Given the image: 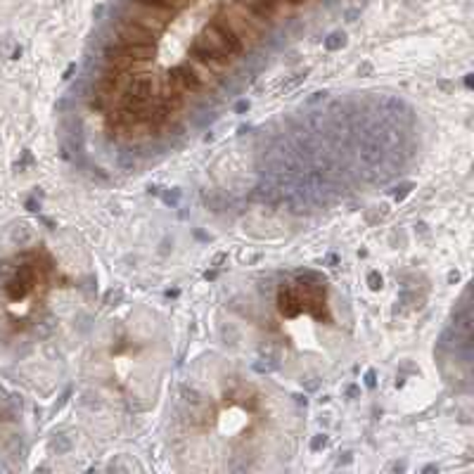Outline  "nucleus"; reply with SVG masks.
Returning a JSON list of instances; mask_svg holds the SVG:
<instances>
[{
	"label": "nucleus",
	"mask_w": 474,
	"mask_h": 474,
	"mask_svg": "<svg viewBox=\"0 0 474 474\" xmlns=\"http://www.w3.org/2000/svg\"><path fill=\"white\" fill-rule=\"evenodd\" d=\"M154 93H157V81H154L152 74H135L128 79L126 88H123V97H131V100L140 102H149Z\"/></svg>",
	"instance_id": "obj_5"
},
{
	"label": "nucleus",
	"mask_w": 474,
	"mask_h": 474,
	"mask_svg": "<svg viewBox=\"0 0 474 474\" xmlns=\"http://www.w3.org/2000/svg\"><path fill=\"white\" fill-rule=\"evenodd\" d=\"M244 109H249V102H239L237 105V112H244Z\"/></svg>",
	"instance_id": "obj_16"
},
{
	"label": "nucleus",
	"mask_w": 474,
	"mask_h": 474,
	"mask_svg": "<svg viewBox=\"0 0 474 474\" xmlns=\"http://www.w3.org/2000/svg\"><path fill=\"white\" fill-rule=\"evenodd\" d=\"M328 446V437L325 434H318V437L313 439V444H311V448H313V451H318V448H325Z\"/></svg>",
	"instance_id": "obj_12"
},
{
	"label": "nucleus",
	"mask_w": 474,
	"mask_h": 474,
	"mask_svg": "<svg viewBox=\"0 0 474 474\" xmlns=\"http://www.w3.org/2000/svg\"><path fill=\"white\" fill-rule=\"evenodd\" d=\"M368 282H370V287H373V289H380L382 287V275H380L378 270H370Z\"/></svg>",
	"instance_id": "obj_11"
},
{
	"label": "nucleus",
	"mask_w": 474,
	"mask_h": 474,
	"mask_svg": "<svg viewBox=\"0 0 474 474\" xmlns=\"http://www.w3.org/2000/svg\"><path fill=\"white\" fill-rule=\"evenodd\" d=\"M263 5H268V8L273 10V12H277V8H280V3L282 0H261Z\"/></svg>",
	"instance_id": "obj_13"
},
{
	"label": "nucleus",
	"mask_w": 474,
	"mask_h": 474,
	"mask_svg": "<svg viewBox=\"0 0 474 474\" xmlns=\"http://www.w3.org/2000/svg\"><path fill=\"white\" fill-rule=\"evenodd\" d=\"M287 3H289V5H301L304 0H287Z\"/></svg>",
	"instance_id": "obj_17"
},
{
	"label": "nucleus",
	"mask_w": 474,
	"mask_h": 474,
	"mask_svg": "<svg viewBox=\"0 0 474 474\" xmlns=\"http://www.w3.org/2000/svg\"><path fill=\"white\" fill-rule=\"evenodd\" d=\"M154 57V45H126V43H114L105 48V60L107 67L128 71L133 67H140L145 62H152Z\"/></svg>",
	"instance_id": "obj_1"
},
{
	"label": "nucleus",
	"mask_w": 474,
	"mask_h": 474,
	"mask_svg": "<svg viewBox=\"0 0 474 474\" xmlns=\"http://www.w3.org/2000/svg\"><path fill=\"white\" fill-rule=\"evenodd\" d=\"M277 308L285 318H297L301 313V299H299L297 285L282 282L280 289H277Z\"/></svg>",
	"instance_id": "obj_7"
},
{
	"label": "nucleus",
	"mask_w": 474,
	"mask_h": 474,
	"mask_svg": "<svg viewBox=\"0 0 474 474\" xmlns=\"http://www.w3.org/2000/svg\"><path fill=\"white\" fill-rule=\"evenodd\" d=\"M135 5H138V8H145L149 12H154V15H161V17L176 15V12H178V8L171 3V0H135Z\"/></svg>",
	"instance_id": "obj_9"
},
{
	"label": "nucleus",
	"mask_w": 474,
	"mask_h": 474,
	"mask_svg": "<svg viewBox=\"0 0 474 474\" xmlns=\"http://www.w3.org/2000/svg\"><path fill=\"white\" fill-rule=\"evenodd\" d=\"M237 5H242L247 15L251 19H258V22H270V19L275 17V12H273L268 5H263L261 0H237Z\"/></svg>",
	"instance_id": "obj_8"
},
{
	"label": "nucleus",
	"mask_w": 474,
	"mask_h": 474,
	"mask_svg": "<svg viewBox=\"0 0 474 474\" xmlns=\"http://www.w3.org/2000/svg\"><path fill=\"white\" fill-rule=\"evenodd\" d=\"M157 31L142 27L128 15L119 17V43L126 45H157Z\"/></svg>",
	"instance_id": "obj_4"
},
{
	"label": "nucleus",
	"mask_w": 474,
	"mask_h": 474,
	"mask_svg": "<svg viewBox=\"0 0 474 474\" xmlns=\"http://www.w3.org/2000/svg\"><path fill=\"white\" fill-rule=\"evenodd\" d=\"M206 31H209L211 41L220 45L230 57H239L244 53V38L239 36V31L225 17H213Z\"/></svg>",
	"instance_id": "obj_2"
},
{
	"label": "nucleus",
	"mask_w": 474,
	"mask_h": 474,
	"mask_svg": "<svg viewBox=\"0 0 474 474\" xmlns=\"http://www.w3.org/2000/svg\"><path fill=\"white\" fill-rule=\"evenodd\" d=\"M168 76H171V79L176 81L183 90H190V93H199V90H204L202 74H199L190 62H183V64H178V67H173Z\"/></svg>",
	"instance_id": "obj_6"
},
{
	"label": "nucleus",
	"mask_w": 474,
	"mask_h": 474,
	"mask_svg": "<svg viewBox=\"0 0 474 474\" xmlns=\"http://www.w3.org/2000/svg\"><path fill=\"white\" fill-rule=\"evenodd\" d=\"M34 287V285H31L29 280H24L22 275H19V273H15V277H10L8 280V285H5V292H8V297L10 299H24L29 294V289Z\"/></svg>",
	"instance_id": "obj_10"
},
{
	"label": "nucleus",
	"mask_w": 474,
	"mask_h": 474,
	"mask_svg": "<svg viewBox=\"0 0 474 474\" xmlns=\"http://www.w3.org/2000/svg\"><path fill=\"white\" fill-rule=\"evenodd\" d=\"M366 385L368 387H375V373H368L366 375Z\"/></svg>",
	"instance_id": "obj_14"
},
{
	"label": "nucleus",
	"mask_w": 474,
	"mask_h": 474,
	"mask_svg": "<svg viewBox=\"0 0 474 474\" xmlns=\"http://www.w3.org/2000/svg\"><path fill=\"white\" fill-rule=\"evenodd\" d=\"M190 57L197 64H202V67L211 69V71L225 69L232 62V57L225 53V50L220 48V45L213 43L211 38H197V41H192V45H190Z\"/></svg>",
	"instance_id": "obj_3"
},
{
	"label": "nucleus",
	"mask_w": 474,
	"mask_h": 474,
	"mask_svg": "<svg viewBox=\"0 0 474 474\" xmlns=\"http://www.w3.org/2000/svg\"><path fill=\"white\" fill-rule=\"evenodd\" d=\"M171 3H173V5H176V8L180 10V8H185V5H187V3H190V0H171Z\"/></svg>",
	"instance_id": "obj_15"
}]
</instances>
